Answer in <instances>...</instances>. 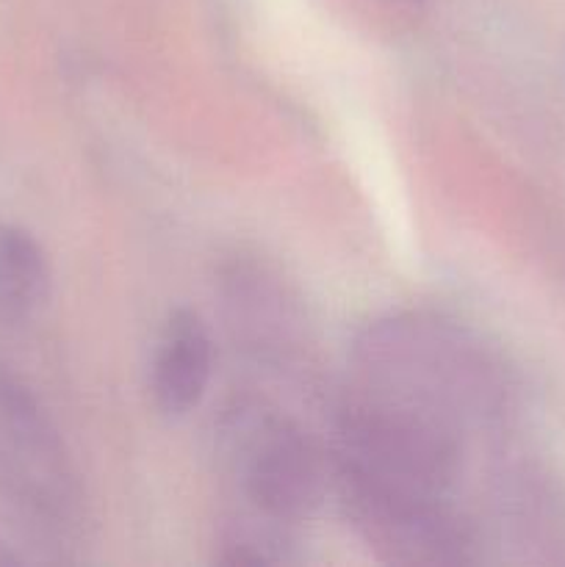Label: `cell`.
<instances>
[{
    "label": "cell",
    "mask_w": 565,
    "mask_h": 567,
    "mask_svg": "<svg viewBox=\"0 0 565 567\" xmlns=\"http://www.w3.org/2000/svg\"><path fill=\"white\" fill-rule=\"evenodd\" d=\"M336 482L449 498L463 474L465 437L397 402L352 388L336 413Z\"/></svg>",
    "instance_id": "obj_2"
},
{
    "label": "cell",
    "mask_w": 565,
    "mask_h": 567,
    "mask_svg": "<svg viewBox=\"0 0 565 567\" xmlns=\"http://www.w3.org/2000/svg\"><path fill=\"white\" fill-rule=\"evenodd\" d=\"M214 559L227 567H277L297 563V529L247 513H230L216 529Z\"/></svg>",
    "instance_id": "obj_9"
},
{
    "label": "cell",
    "mask_w": 565,
    "mask_h": 567,
    "mask_svg": "<svg viewBox=\"0 0 565 567\" xmlns=\"http://www.w3.org/2000/svg\"><path fill=\"white\" fill-rule=\"evenodd\" d=\"M219 457L242 502L236 513L297 529L325 496V460L308 432L255 399L222 415Z\"/></svg>",
    "instance_id": "obj_3"
},
{
    "label": "cell",
    "mask_w": 565,
    "mask_h": 567,
    "mask_svg": "<svg viewBox=\"0 0 565 567\" xmlns=\"http://www.w3.org/2000/svg\"><path fill=\"white\" fill-rule=\"evenodd\" d=\"M230 280V308L236 310V327L249 349L260 358H286L299 327L286 291L258 269H236Z\"/></svg>",
    "instance_id": "obj_7"
},
{
    "label": "cell",
    "mask_w": 565,
    "mask_h": 567,
    "mask_svg": "<svg viewBox=\"0 0 565 567\" xmlns=\"http://www.w3.org/2000/svg\"><path fill=\"white\" fill-rule=\"evenodd\" d=\"M0 493L33 532L75 535L83 491L75 463L42 404L0 369Z\"/></svg>",
    "instance_id": "obj_4"
},
{
    "label": "cell",
    "mask_w": 565,
    "mask_h": 567,
    "mask_svg": "<svg viewBox=\"0 0 565 567\" xmlns=\"http://www.w3.org/2000/svg\"><path fill=\"white\" fill-rule=\"evenodd\" d=\"M343 515L366 551L393 567L471 565L474 532L449 498L399 496L336 482Z\"/></svg>",
    "instance_id": "obj_5"
},
{
    "label": "cell",
    "mask_w": 565,
    "mask_h": 567,
    "mask_svg": "<svg viewBox=\"0 0 565 567\" xmlns=\"http://www.w3.org/2000/svg\"><path fill=\"white\" fill-rule=\"evenodd\" d=\"M9 563H14V557H11V554L0 546V565H9Z\"/></svg>",
    "instance_id": "obj_10"
},
{
    "label": "cell",
    "mask_w": 565,
    "mask_h": 567,
    "mask_svg": "<svg viewBox=\"0 0 565 567\" xmlns=\"http://www.w3.org/2000/svg\"><path fill=\"white\" fill-rule=\"evenodd\" d=\"M355 388L415 410L469 441L499 410L502 388L485 343L463 321L391 310L352 341Z\"/></svg>",
    "instance_id": "obj_1"
},
{
    "label": "cell",
    "mask_w": 565,
    "mask_h": 567,
    "mask_svg": "<svg viewBox=\"0 0 565 567\" xmlns=\"http://www.w3.org/2000/svg\"><path fill=\"white\" fill-rule=\"evenodd\" d=\"M50 260L28 230L0 225V324L31 321L50 297Z\"/></svg>",
    "instance_id": "obj_8"
},
{
    "label": "cell",
    "mask_w": 565,
    "mask_h": 567,
    "mask_svg": "<svg viewBox=\"0 0 565 567\" xmlns=\"http://www.w3.org/2000/svg\"><path fill=\"white\" fill-rule=\"evenodd\" d=\"M214 377V338L203 316L175 310L161 327L150 365V393L155 408L170 419L192 413L203 402Z\"/></svg>",
    "instance_id": "obj_6"
}]
</instances>
